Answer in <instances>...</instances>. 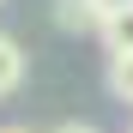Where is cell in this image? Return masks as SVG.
I'll list each match as a JSON object with an SVG mask.
<instances>
[{"instance_id": "obj_6", "label": "cell", "mask_w": 133, "mask_h": 133, "mask_svg": "<svg viewBox=\"0 0 133 133\" xmlns=\"http://www.w3.org/2000/svg\"><path fill=\"white\" fill-rule=\"evenodd\" d=\"M6 133H30V127H6Z\"/></svg>"}, {"instance_id": "obj_3", "label": "cell", "mask_w": 133, "mask_h": 133, "mask_svg": "<svg viewBox=\"0 0 133 133\" xmlns=\"http://www.w3.org/2000/svg\"><path fill=\"white\" fill-rule=\"evenodd\" d=\"M18 85H24V49L0 30V97H12Z\"/></svg>"}, {"instance_id": "obj_4", "label": "cell", "mask_w": 133, "mask_h": 133, "mask_svg": "<svg viewBox=\"0 0 133 133\" xmlns=\"http://www.w3.org/2000/svg\"><path fill=\"white\" fill-rule=\"evenodd\" d=\"M109 91L121 103H133V55H109Z\"/></svg>"}, {"instance_id": "obj_2", "label": "cell", "mask_w": 133, "mask_h": 133, "mask_svg": "<svg viewBox=\"0 0 133 133\" xmlns=\"http://www.w3.org/2000/svg\"><path fill=\"white\" fill-rule=\"evenodd\" d=\"M109 12V0H55V24L61 30H97Z\"/></svg>"}, {"instance_id": "obj_5", "label": "cell", "mask_w": 133, "mask_h": 133, "mask_svg": "<svg viewBox=\"0 0 133 133\" xmlns=\"http://www.w3.org/2000/svg\"><path fill=\"white\" fill-rule=\"evenodd\" d=\"M55 133H97V127H85V121H66V127H55Z\"/></svg>"}, {"instance_id": "obj_1", "label": "cell", "mask_w": 133, "mask_h": 133, "mask_svg": "<svg viewBox=\"0 0 133 133\" xmlns=\"http://www.w3.org/2000/svg\"><path fill=\"white\" fill-rule=\"evenodd\" d=\"M97 36L109 42V55H133V0H109Z\"/></svg>"}]
</instances>
